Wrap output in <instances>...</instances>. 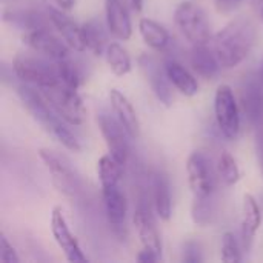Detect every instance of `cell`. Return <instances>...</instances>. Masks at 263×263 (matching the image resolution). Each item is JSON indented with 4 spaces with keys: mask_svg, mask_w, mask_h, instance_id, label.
Returning a JSON list of instances; mask_svg holds the SVG:
<instances>
[{
    "mask_svg": "<svg viewBox=\"0 0 263 263\" xmlns=\"http://www.w3.org/2000/svg\"><path fill=\"white\" fill-rule=\"evenodd\" d=\"M55 112L69 125H82L85 108L77 89H72L63 83H55L48 88H39Z\"/></svg>",
    "mask_w": 263,
    "mask_h": 263,
    "instance_id": "obj_5",
    "label": "cell"
},
{
    "mask_svg": "<svg viewBox=\"0 0 263 263\" xmlns=\"http://www.w3.org/2000/svg\"><path fill=\"white\" fill-rule=\"evenodd\" d=\"M128 3L131 5V8H133L136 12H140L142 8H143V0H128Z\"/></svg>",
    "mask_w": 263,
    "mask_h": 263,
    "instance_id": "obj_38",
    "label": "cell"
},
{
    "mask_svg": "<svg viewBox=\"0 0 263 263\" xmlns=\"http://www.w3.org/2000/svg\"><path fill=\"white\" fill-rule=\"evenodd\" d=\"M242 106L253 125H263V82L259 83L256 79L245 80L242 88Z\"/></svg>",
    "mask_w": 263,
    "mask_h": 263,
    "instance_id": "obj_18",
    "label": "cell"
},
{
    "mask_svg": "<svg viewBox=\"0 0 263 263\" xmlns=\"http://www.w3.org/2000/svg\"><path fill=\"white\" fill-rule=\"evenodd\" d=\"M262 22H263V8H262Z\"/></svg>",
    "mask_w": 263,
    "mask_h": 263,
    "instance_id": "obj_40",
    "label": "cell"
},
{
    "mask_svg": "<svg viewBox=\"0 0 263 263\" xmlns=\"http://www.w3.org/2000/svg\"><path fill=\"white\" fill-rule=\"evenodd\" d=\"M106 26L117 40H128L133 34V25L125 0H105Z\"/></svg>",
    "mask_w": 263,
    "mask_h": 263,
    "instance_id": "obj_14",
    "label": "cell"
},
{
    "mask_svg": "<svg viewBox=\"0 0 263 263\" xmlns=\"http://www.w3.org/2000/svg\"><path fill=\"white\" fill-rule=\"evenodd\" d=\"M136 231L139 234V239L143 245V248L151 250L154 253H157L159 256H162V242H160V236L159 231L156 228L154 219L149 213V208L143 203H140L137 206V210L134 211V217H133Z\"/></svg>",
    "mask_w": 263,
    "mask_h": 263,
    "instance_id": "obj_16",
    "label": "cell"
},
{
    "mask_svg": "<svg viewBox=\"0 0 263 263\" xmlns=\"http://www.w3.org/2000/svg\"><path fill=\"white\" fill-rule=\"evenodd\" d=\"M262 225V211L251 194H245L242 206V240L247 250L251 248V243Z\"/></svg>",
    "mask_w": 263,
    "mask_h": 263,
    "instance_id": "obj_20",
    "label": "cell"
},
{
    "mask_svg": "<svg viewBox=\"0 0 263 263\" xmlns=\"http://www.w3.org/2000/svg\"><path fill=\"white\" fill-rule=\"evenodd\" d=\"M22 40L31 49L49 60H62L69 57V45L51 34L49 29H35L25 32L22 35Z\"/></svg>",
    "mask_w": 263,
    "mask_h": 263,
    "instance_id": "obj_13",
    "label": "cell"
},
{
    "mask_svg": "<svg viewBox=\"0 0 263 263\" xmlns=\"http://www.w3.org/2000/svg\"><path fill=\"white\" fill-rule=\"evenodd\" d=\"M12 71L18 80L37 88H48L59 83L55 62L49 63L42 57L18 54L12 62Z\"/></svg>",
    "mask_w": 263,
    "mask_h": 263,
    "instance_id": "obj_4",
    "label": "cell"
},
{
    "mask_svg": "<svg viewBox=\"0 0 263 263\" xmlns=\"http://www.w3.org/2000/svg\"><path fill=\"white\" fill-rule=\"evenodd\" d=\"M51 233H52V237H54L55 243L59 245V248L62 250V253L65 254L68 262H88V257L83 254L76 236L71 233V230L68 227V222L65 219V214H63V210L60 206L52 208V213H51Z\"/></svg>",
    "mask_w": 263,
    "mask_h": 263,
    "instance_id": "obj_10",
    "label": "cell"
},
{
    "mask_svg": "<svg viewBox=\"0 0 263 263\" xmlns=\"http://www.w3.org/2000/svg\"><path fill=\"white\" fill-rule=\"evenodd\" d=\"M260 80L263 82V66H262V72H260Z\"/></svg>",
    "mask_w": 263,
    "mask_h": 263,
    "instance_id": "obj_39",
    "label": "cell"
},
{
    "mask_svg": "<svg viewBox=\"0 0 263 263\" xmlns=\"http://www.w3.org/2000/svg\"><path fill=\"white\" fill-rule=\"evenodd\" d=\"M139 31H140L143 42L154 51L162 52L171 43V37H170L168 29L153 18H140Z\"/></svg>",
    "mask_w": 263,
    "mask_h": 263,
    "instance_id": "obj_22",
    "label": "cell"
},
{
    "mask_svg": "<svg viewBox=\"0 0 263 263\" xmlns=\"http://www.w3.org/2000/svg\"><path fill=\"white\" fill-rule=\"evenodd\" d=\"M176 26L180 29L183 37L193 45H205L211 39V28L206 12L202 6L193 2H183L176 8L174 12Z\"/></svg>",
    "mask_w": 263,
    "mask_h": 263,
    "instance_id": "obj_3",
    "label": "cell"
},
{
    "mask_svg": "<svg viewBox=\"0 0 263 263\" xmlns=\"http://www.w3.org/2000/svg\"><path fill=\"white\" fill-rule=\"evenodd\" d=\"M82 32H83V40H85L86 49L91 51L96 57L105 55L109 43H108V37H106V32H105L102 23L97 18H92L82 25Z\"/></svg>",
    "mask_w": 263,
    "mask_h": 263,
    "instance_id": "obj_25",
    "label": "cell"
},
{
    "mask_svg": "<svg viewBox=\"0 0 263 263\" xmlns=\"http://www.w3.org/2000/svg\"><path fill=\"white\" fill-rule=\"evenodd\" d=\"M257 40V28L248 17H237L223 26L214 37L213 49L225 69L240 65L251 52Z\"/></svg>",
    "mask_w": 263,
    "mask_h": 263,
    "instance_id": "obj_1",
    "label": "cell"
},
{
    "mask_svg": "<svg viewBox=\"0 0 263 263\" xmlns=\"http://www.w3.org/2000/svg\"><path fill=\"white\" fill-rule=\"evenodd\" d=\"M122 171H123V163L119 162L112 154L108 153L102 156L97 162V176H99L102 190L119 185Z\"/></svg>",
    "mask_w": 263,
    "mask_h": 263,
    "instance_id": "obj_26",
    "label": "cell"
},
{
    "mask_svg": "<svg viewBox=\"0 0 263 263\" xmlns=\"http://www.w3.org/2000/svg\"><path fill=\"white\" fill-rule=\"evenodd\" d=\"M165 71L170 82L180 94L186 97H193L197 94L199 91L197 80L182 63H179L177 60H168L165 63Z\"/></svg>",
    "mask_w": 263,
    "mask_h": 263,
    "instance_id": "obj_21",
    "label": "cell"
},
{
    "mask_svg": "<svg viewBox=\"0 0 263 263\" xmlns=\"http://www.w3.org/2000/svg\"><path fill=\"white\" fill-rule=\"evenodd\" d=\"M240 260H242V254L236 236L228 231L222 236V262L239 263Z\"/></svg>",
    "mask_w": 263,
    "mask_h": 263,
    "instance_id": "obj_31",
    "label": "cell"
},
{
    "mask_svg": "<svg viewBox=\"0 0 263 263\" xmlns=\"http://www.w3.org/2000/svg\"><path fill=\"white\" fill-rule=\"evenodd\" d=\"M214 214V202L213 197L206 199H194L193 208H191V216L196 225L199 227H206Z\"/></svg>",
    "mask_w": 263,
    "mask_h": 263,
    "instance_id": "obj_30",
    "label": "cell"
},
{
    "mask_svg": "<svg viewBox=\"0 0 263 263\" xmlns=\"http://www.w3.org/2000/svg\"><path fill=\"white\" fill-rule=\"evenodd\" d=\"M59 6H60V9H63V11H69V9H72L74 8V5H76V0H54Z\"/></svg>",
    "mask_w": 263,
    "mask_h": 263,
    "instance_id": "obj_37",
    "label": "cell"
},
{
    "mask_svg": "<svg viewBox=\"0 0 263 263\" xmlns=\"http://www.w3.org/2000/svg\"><path fill=\"white\" fill-rule=\"evenodd\" d=\"M109 102H111L114 116L119 119V122L128 131V134L133 139H137L140 136V123H139L136 109H134L133 103L128 100V97L123 92H120L119 89H111Z\"/></svg>",
    "mask_w": 263,
    "mask_h": 263,
    "instance_id": "obj_17",
    "label": "cell"
},
{
    "mask_svg": "<svg viewBox=\"0 0 263 263\" xmlns=\"http://www.w3.org/2000/svg\"><path fill=\"white\" fill-rule=\"evenodd\" d=\"M160 257H162V256H159L157 253H154V251H151V250L143 248V250L137 254V262L154 263V262H157V260H160Z\"/></svg>",
    "mask_w": 263,
    "mask_h": 263,
    "instance_id": "obj_35",
    "label": "cell"
},
{
    "mask_svg": "<svg viewBox=\"0 0 263 263\" xmlns=\"http://www.w3.org/2000/svg\"><path fill=\"white\" fill-rule=\"evenodd\" d=\"M139 66L149 83L153 92L159 99L162 105L170 108L173 105L174 96H173V83L170 82L165 66H160V63L149 54H142L139 57Z\"/></svg>",
    "mask_w": 263,
    "mask_h": 263,
    "instance_id": "obj_11",
    "label": "cell"
},
{
    "mask_svg": "<svg viewBox=\"0 0 263 263\" xmlns=\"http://www.w3.org/2000/svg\"><path fill=\"white\" fill-rule=\"evenodd\" d=\"M0 262L2 263H20V259L14 250V247L9 243L6 236L0 234Z\"/></svg>",
    "mask_w": 263,
    "mask_h": 263,
    "instance_id": "obj_32",
    "label": "cell"
},
{
    "mask_svg": "<svg viewBox=\"0 0 263 263\" xmlns=\"http://www.w3.org/2000/svg\"><path fill=\"white\" fill-rule=\"evenodd\" d=\"M97 125L105 139L109 154H112L119 162H122L125 165L128 160V156H129L128 137H131V136L128 134V131L123 128V125L119 122V119L116 116H111L108 112L97 114Z\"/></svg>",
    "mask_w": 263,
    "mask_h": 263,
    "instance_id": "obj_9",
    "label": "cell"
},
{
    "mask_svg": "<svg viewBox=\"0 0 263 263\" xmlns=\"http://www.w3.org/2000/svg\"><path fill=\"white\" fill-rule=\"evenodd\" d=\"M242 0H216V8L219 12L222 14H228L231 11H234Z\"/></svg>",
    "mask_w": 263,
    "mask_h": 263,
    "instance_id": "obj_34",
    "label": "cell"
},
{
    "mask_svg": "<svg viewBox=\"0 0 263 263\" xmlns=\"http://www.w3.org/2000/svg\"><path fill=\"white\" fill-rule=\"evenodd\" d=\"M105 57H106V62L109 65V69L117 77L126 76L131 71V68H133L131 57L128 55L126 49H123V46L119 45V43H116V42H112V43L108 45L106 52H105Z\"/></svg>",
    "mask_w": 263,
    "mask_h": 263,
    "instance_id": "obj_27",
    "label": "cell"
},
{
    "mask_svg": "<svg viewBox=\"0 0 263 263\" xmlns=\"http://www.w3.org/2000/svg\"><path fill=\"white\" fill-rule=\"evenodd\" d=\"M3 20L23 32L35 31V29H48L45 18L31 9H9L5 11Z\"/></svg>",
    "mask_w": 263,
    "mask_h": 263,
    "instance_id": "obj_24",
    "label": "cell"
},
{
    "mask_svg": "<svg viewBox=\"0 0 263 263\" xmlns=\"http://www.w3.org/2000/svg\"><path fill=\"white\" fill-rule=\"evenodd\" d=\"M48 18L51 25L59 31L62 39L72 48L74 51H86V45L83 40V32L82 26H79L74 20H71L63 9H55V8H48Z\"/></svg>",
    "mask_w": 263,
    "mask_h": 263,
    "instance_id": "obj_15",
    "label": "cell"
},
{
    "mask_svg": "<svg viewBox=\"0 0 263 263\" xmlns=\"http://www.w3.org/2000/svg\"><path fill=\"white\" fill-rule=\"evenodd\" d=\"M214 114L220 133L234 140L240 129V114L233 89L228 85H220L214 96Z\"/></svg>",
    "mask_w": 263,
    "mask_h": 263,
    "instance_id": "obj_6",
    "label": "cell"
},
{
    "mask_svg": "<svg viewBox=\"0 0 263 263\" xmlns=\"http://www.w3.org/2000/svg\"><path fill=\"white\" fill-rule=\"evenodd\" d=\"M217 171H219V176H220L222 182L227 186H233V185H236L240 180V170L237 166V162L227 151H223L220 154V157H219Z\"/></svg>",
    "mask_w": 263,
    "mask_h": 263,
    "instance_id": "obj_29",
    "label": "cell"
},
{
    "mask_svg": "<svg viewBox=\"0 0 263 263\" xmlns=\"http://www.w3.org/2000/svg\"><path fill=\"white\" fill-rule=\"evenodd\" d=\"M203 260L202 250L197 242H186L183 248V262L186 263H200Z\"/></svg>",
    "mask_w": 263,
    "mask_h": 263,
    "instance_id": "obj_33",
    "label": "cell"
},
{
    "mask_svg": "<svg viewBox=\"0 0 263 263\" xmlns=\"http://www.w3.org/2000/svg\"><path fill=\"white\" fill-rule=\"evenodd\" d=\"M18 97L23 103V106L29 111V114L37 120L46 133H49L60 145H63L71 153H80L82 145L79 139L71 133V129L66 126V122L55 112V109L49 105V102L45 99L42 91L34 89L32 85H20L17 88Z\"/></svg>",
    "mask_w": 263,
    "mask_h": 263,
    "instance_id": "obj_2",
    "label": "cell"
},
{
    "mask_svg": "<svg viewBox=\"0 0 263 263\" xmlns=\"http://www.w3.org/2000/svg\"><path fill=\"white\" fill-rule=\"evenodd\" d=\"M54 62H55V71H57L59 82L72 89H79L82 76H80L79 68L76 66V63H72L69 60V57L62 59V60H54Z\"/></svg>",
    "mask_w": 263,
    "mask_h": 263,
    "instance_id": "obj_28",
    "label": "cell"
},
{
    "mask_svg": "<svg viewBox=\"0 0 263 263\" xmlns=\"http://www.w3.org/2000/svg\"><path fill=\"white\" fill-rule=\"evenodd\" d=\"M103 193V202H105V213L108 223L114 233V236L119 240L126 239V211H128V202L119 185L102 190Z\"/></svg>",
    "mask_w": 263,
    "mask_h": 263,
    "instance_id": "obj_12",
    "label": "cell"
},
{
    "mask_svg": "<svg viewBox=\"0 0 263 263\" xmlns=\"http://www.w3.org/2000/svg\"><path fill=\"white\" fill-rule=\"evenodd\" d=\"M256 148H257V160L260 165L263 174V125L257 126V139H256Z\"/></svg>",
    "mask_w": 263,
    "mask_h": 263,
    "instance_id": "obj_36",
    "label": "cell"
},
{
    "mask_svg": "<svg viewBox=\"0 0 263 263\" xmlns=\"http://www.w3.org/2000/svg\"><path fill=\"white\" fill-rule=\"evenodd\" d=\"M188 183L194 199H206L214 196L216 179L208 159L202 153H193L186 162Z\"/></svg>",
    "mask_w": 263,
    "mask_h": 263,
    "instance_id": "obj_8",
    "label": "cell"
},
{
    "mask_svg": "<svg viewBox=\"0 0 263 263\" xmlns=\"http://www.w3.org/2000/svg\"><path fill=\"white\" fill-rule=\"evenodd\" d=\"M153 200H154V210L160 220L168 222L171 219V191H170V182L168 179L157 173L153 177Z\"/></svg>",
    "mask_w": 263,
    "mask_h": 263,
    "instance_id": "obj_23",
    "label": "cell"
},
{
    "mask_svg": "<svg viewBox=\"0 0 263 263\" xmlns=\"http://www.w3.org/2000/svg\"><path fill=\"white\" fill-rule=\"evenodd\" d=\"M39 156L42 162L45 163L46 170L51 174L54 186L68 197H76L79 193V179L74 173V170L69 166L66 159L59 156L57 153L51 149L42 148L39 151Z\"/></svg>",
    "mask_w": 263,
    "mask_h": 263,
    "instance_id": "obj_7",
    "label": "cell"
},
{
    "mask_svg": "<svg viewBox=\"0 0 263 263\" xmlns=\"http://www.w3.org/2000/svg\"><path fill=\"white\" fill-rule=\"evenodd\" d=\"M190 62H191L193 69L205 80H214L222 69V65H220L214 49H210L208 43L193 45Z\"/></svg>",
    "mask_w": 263,
    "mask_h": 263,
    "instance_id": "obj_19",
    "label": "cell"
}]
</instances>
